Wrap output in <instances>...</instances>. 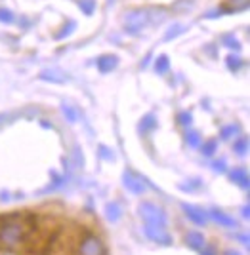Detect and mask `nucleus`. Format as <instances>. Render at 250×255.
<instances>
[{"instance_id": "14", "label": "nucleus", "mask_w": 250, "mask_h": 255, "mask_svg": "<svg viewBox=\"0 0 250 255\" xmlns=\"http://www.w3.org/2000/svg\"><path fill=\"white\" fill-rule=\"evenodd\" d=\"M168 67H170V63H168V57H166V55H161V57L157 59V65H155L157 73H161V75H164V73L168 71Z\"/></svg>"}, {"instance_id": "18", "label": "nucleus", "mask_w": 250, "mask_h": 255, "mask_svg": "<svg viewBox=\"0 0 250 255\" xmlns=\"http://www.w3.org/2000/svg\"><path fill=\"white\" fill-rule=\"evenodd\" d=\"M199 187H201V181H199V179H193V181H187V185H185V183H182V185H180V191L193 192V191H197Z\"/></svg>"}, {"instance_id": "32", "label": "nucleus", "mask_w": 250, "mask_h": 255, "mask_svg": "<svg viewBox=\"0 0 250 255\" xmlns=\"http://www.w3.org/2000/svg\"><path fill=\"white\" fill-rule=\"evenodd\" d=\"M250 210H249V206H245V208H243V217H247V219H249L250 217Z\"/></svg>"}, {"instance_id": "27", "label": "nucleus", "mask_w": 250, "mask_h": 255, "mask_svg": "<svg viewBox=\"0 0 250 255\" xmlns=\"http://www.w3.org/2000/svg\"><path fill=\"white\" fill-rule=\"evenodd\" d=\"M63 113H65V117L71 120V122H75L76 120V115H75V111L71 109V107H63Z\"/></svg>"}, {"instance_id": "8", "label": "nucleus", "mask_w": 250, "mask_h": 255, "mask_svg": "<svg viewBox=\"0 0 250 255\" xmlns=\"http://www.w3.org/2000/svg\"><path fill=\"white\" fill-rule=\"evenodd\" d=\"M185 242H187V246H189L191 250H203V248L207 246V240H205V236H203L201 233H197V231H193V233L187 234Z\"/></svg>"}, {"instance_id": "2", "label": "nucleus", "mask_w": 250, "mask_h": 255, "mask_svg": "<svg viewBox=\"0 0 250 255\" xmlns=\"http://www.w3.org/2000/svg\"><path fill=\"white\" fill-rule=\"evenodd\" d=\"M140 213H142L143 221L147 225H161V227H166V215L161 208H157L155 204L151 202H143L140 206Z\"/></svg>"}, {"instance_id": "28", "label": "nucleus", "mask_w": 250, "mask_h": 255, "mask_svg": "<svg viewBox=\"0 0 250 255\" xmlns=\"http://www.w3.org/2000/svg\"><path fill=\"white\" fill-rule=\"evenodd\" d=\"M99 150H101V156H103L105 160H113V158H115V156L111 154V150H109L107 147H99Z\"/></svg>"}, {"instance_id": "6", "label": "nucleus", "mask_w": 250, "mask_h": 255, "mask_svg": "<svg viewBox=\"0 0 250 255\" xmlns=\"http://www.w3.org/2000/svg\"><path fill=\"white\" fill-rule=\"evenodd\" d=\"M182 208H184L185 215H187V217L191 219V223L199 225V227L207 225V212L199 210V208H195V206H189V204H184Z\"/></svg>"}, {"instance_id": "4", "label": "nucleus", "mask_w": 250, "mask_h": 255, "mask_svg": "<svg viewBox=\"0 0 250 255\" xmlns=\"http://www.w3.org/2000/svg\"><path fill=\"white\" fill-rule=\"evenodd\" d=\"M147 19H149V11L147 10H134L128 13L126 17V31L132 32V34H138L143 27L147 25Z\"/></svg>"}, {"instance_id": "1", "label": "nucleus", "mask_w": 250, "mask_h": 255, "mask_svg": "<svg viewBox=\"0 0 250 255\" xmlns=\"http://www.w3.org/2000/svg\"><path fill=\"white\" fill-rule=\"evenodd\" d=\"M78 255H107V250L101 238L92 233H86V236L78 244Z\"/></svg>"}, {"instance_id": "24", "label": "nucleus", "mask_w": 250, "mask_h": 255, "mask_svg": "<svg viewBox=\"0 0 250 255\" xmlns=\"http://www.w3.org/2000/svg\"><path fill=\"white\" fill-rule=\"evenodd\" d=\"M182 29H184V27H182V25H174V27H172V29H170V32H168V34H166V36H164V38H166V40H170V38H174V36H178V34H180V32H182Z\"/></svg>"}, {"instance_id": "23", "label": "nucleus", "mask_w": 250, "mask_h": 255, "mask_svg": "<svg viewBox=\"0 0 250 255\" xmlns=\"http://www.w3.org/2000/svg\"><path fill=\"white\" fill-rule=\"evenodd\" d=\"M178 122H180L182 126H189V124H191V113H180V115H178Z\"/></svg>"}, {"instance_id": "16", "label": "nucleus", "mask_w": 250, "mask_h": 255, "mask_svg": "<svg viewBox=\"0 0 250 255\" xmlns=\"http://www.w3.org/2000/svg\"><path fill=\"white\" fill-rule=\"evenodd\" d=\"M185 141H187V145H191V149H197V147L201 145V137H199L197 131H189V133L185 135Z\"/></svg>"}, {"instance_id": "25", "label": "nucleus", "mask_w": 250, "mask_h": 255, "mask_svg": "<svg viewBox=\"0 0 250 255\" xmlns=\"http://www.w3.org/2000/svg\"><path fill=\"white\" fill-rule=\"evenodd\" d=\"M73 29H75V21H71V23H69V25L65 27V29H63V31L57 32V34H55V38H63V36H67L69 32H73Z\"/></svg>"}, {"instance_id": "17", "label": "nucleus", "mask_w": 250, "mask_h": 255, "mask_svg": "<svg viewBox=\"0 0 250 255\" xmlns=\"http://www.w3.org/2000/svg\"><path fill=\"white\" fill-rule=\"evenodd\" d=\"M237 133H239V126H237V124L222 128V139H229L231 135H237Z\"/></svg>"}, {"instance_id": "21", "label": "nucleus", "mask_w": 250, "mask_h": 255, "mask_svg": "<svg viewBox=\"0 0 250 255\" xmlns=\"http://www.w3.org/2000/svg\"><path fill=\"white\" fill-rule=\"evenodd\" d=\"M0 21L2 23H11L13 21V13L6 8H0Z\"/></svg>"}, {"instance_id": "3", "label": "nucleus", "mask_w": 250, "mask_h": 255, "mask_svg": "<svg viewBox=\"0 0 250 255\" xmlns=\"http://www.w3.org/2000/svg\"><path fill=\"white\" fill-rule=\"evenodd\" d=\"M143 233H145V236H147L149 240H153L155 244H159V246H170V244H172V236L168 234L166 227L145 223V227H143Z\"/></svg>"}, {"instance_id": "31", "label": "nucleus", "mask_w": 250, "mask_h": 255, "mask_svg": "<svg viewBox=\"0 0 250 255\" xmlns=\"http://www.w3.org/2000/svg\"><path fill=\"white\" fill-rule=\"evenodd\" d=\"M203 255H218V254L212 246H207V250H203Z\"/></svg>"}, {"instance_id": "22", "label": "nucleus", "mask_w": 250, "mask_h": 255, "mask_svg": "<svg viewBox=\"0 0 250 255\" xmlns=\"http://www.w3.org/2000/svg\"><path fill=\"white\" fill-rule=\"evenodd\" d=\"M228 67L231 69V71H237L241 67V59L239 57H235V55H229L228 57Z\"/></svg>"}, {"instance_id": "10", "label": "nucleus", "mask_w": 250, "mask_h": 255, "mask_svg": "<svg viewBox=\"0 0 250 255\" xmlns=\"http://www.w3.org/2000/svg\"><path fill=\"white\" fill-rule=\"evenodd\" d=\"M117 57L115 55H101L98 59V67H99V71L101 73H111L115 67H117Z\"/></svg>"}, {"instance_id": "15", "label": "nucleus", "mask_w": 250, "mask_h": 255, "mask_svg": "<svg viewBox=\"0 0 250 255\" xmlns=\"http://www.w3.org/2000/svg\"><path fill=\"white\" fill-rule=\"evenodd\" d=\"M235 152H239V154H247V152H249V139L247 137L237 139V143H235Z\"/></svg>"}, {"instance_id": "26", "label": "nucleus", "mask_w": 250, "mask_h": 255, "mask_svg": "<svg viewBox=\"0 0 250 255\" xmlns=\"http://www.w3.org/2000/svg\"><path fill=\"white\" fill-rule=\"evenodd\" d=\"M222 40H224V42L228 44L229 48H239V42H237V40H235V38H233L231 34H226V36H224Z\"/></svg>"}, {"instance_id": "19", "label": "nucleus", "mask_w": 250, "mask_h": 255, "mask_svg": "<svg viewBox=\"0 0 250 255\" xmlns=\"http://www.w3.org/2000/svg\"><path fill=\"white\" fill-rule=\"evenodd\" d=\"M216 147H218V143L214 139H210V141L205 143V147H203V154H205V156H212V154L216 152Z\"/></svg>"}, {"instance_id": "12", "label": "nucleus", "mask_w": 250, "mask_h": 255, "mask_svg": "<svg viewBox=\"0 0 250 255\" xmlns=\"http://www.w3.org/2000/svg\"><path fill=\"white\" fill-rule=\"evenodd\" d=\"M105 213H107V219L109 221H119L120 219V206L117 202H109L105 206Z\"/></svg>"}, {"instance_id": "33", "label": "nucleus", "mask_w": 250, "mask_h": 255, "mask_svg": "<svg viewBox=\"0 0 250 255\" xmlns=\"http://www.w3.org/2000/svg\"><path fill=\"white\" fill-rule=\"evenodd\" d=\"M224 255H241V254H237V252H233V250H228Z\"/></svg>"}, {"instance_id": "7", "label": "nucleus", "mask_w": 250, "mask_h": 255, "mask_svg": "<svg viewBox=\"0 0 250 255\" xmlns=\"http://www.w3.org/2000/svg\"><path fill=\"white\" fill-rule=\"evenodd\" d=\"M210 215H212V219H214L216 223H220L222 227H226V229H235V227H237V221H235L233 217H229L228 213L220 212V210H212Z\"/></svg>"}, {"instance_id": "11", "label": "nucleus", "mask_w": 250, "mask_h": 255, "mask_svg": "<svg viewBox=\"0 0 250 255\" xmlns=\"http://www.w3.org/2000/svg\"><path fill=\"white\" fill-rule=\"evenodd\" d=\"M229 177H231V181H235L239 187H243V189H249V173L243 170V168H237V170H233L231 173H229Z\"/></svg>"}, {"instance_id": "13", "label": "nucleus", "mask_w": 250, "mask_h": 255, "mask_svg": "<svg viewBox=\"0 0 250 255\" xmlns=\"http://www.w3.org/2000/svg\"><path fill=\"white\" fill-rule=\"evenodd\" d=\"M155 126H157L155 117H153V115H147V117L142 120V124H140V131H142V133H147V131H149V129H153Z\"/></svg>"}, {"instance_id": "34", "label": "nucleus", "mask_w": 250, "mask_h": 255, "mask_svg": "<svg viewBox=\"0 0 250 255\" xmlns=\"http://www.w3.org/2000/svg\"><path fill=\"white\" fill-rule=\"evenodd\" d=\"M109 2H113V0H109Z\"/></svg>"}, {"instance_id": "30", "label": "nucleus", "mask_w": 250, "mask_h": 255, "mask_svg": "<svg viewBox=\"0 0 250 255\" xmlns=\"http://www.w3.org/2000/svg\"><path fill=\"white\" fill-rule=\"evenodd\" d=\"M237 238L243 242V246H247V248H249V234H237Z\"/></svg>"}, {"instance_id": "9", "label": "nucleus", "mask_w": 250, "mask_h": 255, "mask_svg": "<svg viewBox=\"0 0 250 255\" xmlns=\"http://www.w3.org/2000/svg\"><path fill=\"white\" fill-rule=\"evenodd\" d=\"M247 6H249V0H226L224 4H222V8L220 11H241V10H247Z\"/></svg>"}, {"instance_id": "29", "label": "nucleus", "mask_w": 250, "mask_h": 255, "mask_svg": "<svg viewBox=\"0 0 250 255\" xmlns=\"http://www.w3.org/2000/svg\"><path fill=\"white\" fill-rule=\"evenodd\" d=\"M214 170H216V171H224V170H226V162H224V160H220V162H214Z\"/></svg>"}, {"instance_id": "20", "label": "nucleus", "mask_w": 250, "mask_h": 255, "mask_svg": "<svg viewBox=\"0 0 250 255\" xmlns=\"http://www.w3.org/2000/svg\"><path fill=\"white\" fill-rule=\"evenodd\" d=\"M80 8L84 10V13H92L96 8V2L94 0H80Z\"/></svg>"}, {"instance_id": "5", "label": "nucleus", "mask_w": 250, "mask_h": 255, "mask_svg": "<svg viewBox=\"0 0 250 255\" xmlns=\"http://www.w3.org/2000/svg\"><path fill=\"white\" fill-rule=\"evenodd\" d=\"M124 187H126L130 192H134V194H142V192L145 191V183H143V179H140L138 175H134V173H130V171L124 173Z\"/></svg>"}]
</instances>
